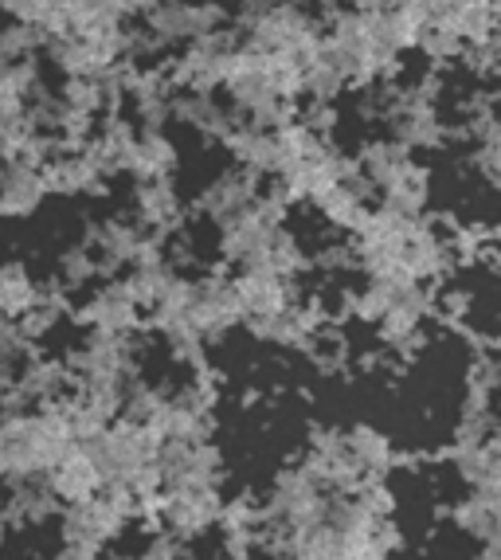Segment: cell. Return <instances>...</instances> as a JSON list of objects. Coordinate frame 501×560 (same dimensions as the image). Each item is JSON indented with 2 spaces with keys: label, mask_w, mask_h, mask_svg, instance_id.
<instances>
[{
  "label": "cell",
  "mask_w": 501,
  "mask_h": 560,
  "mask_svg": "<svg viewBox=\"0 0 501 560\" xmlns=\"http://www.w3.org/2000/svg\"><path fill=\"white\" fill-rule=\"evenodd\" d=\"M341 440L349 467L361 482H392L399 451L388 431H381L376 423H349V428H341Z\"/></svg>",
  "instance_id": "cell-4"
},
{
  "label": "cell",
  "mask_w": 501,
  "mask_h": 560,
  "mask_svg": "<svg viewBox=\"0 0 501 560\" xmlns=\"http://www.w3.org/2000/svg\"><path fill=\"white\" fill-rule=\"evenodd\" d=\"M74 447V431L59 408L20 411L0 420V478H44Z\"/></svg>",
  "instance_id": "cell-1"
},
{
  "label": "cell",
  "mask_w": 501,
  "mask_h": 560,
  "mask_svg": "<svg viewBox=\"0 0 501 560\" xmlns=\"http://www.w3.org/2000/svg\"><path fill=\"white\" fill-rule=\"evenodd\" d=\"M130 525H141V502L126 490H103L79 505H63L59 533L63 545H83V549H114L126 537Z\"/></svg>",
  "instance_id": "cell-2"
},
{
  "label": "cell",
  "mask_w": 501,
  "mask_h": 560,
  "mask_svg": "<svg viewBox=\"0 0 501 560\" xmlns=\"http://www.w3.org/2000/svg\"><path fill=\"white\" fill-rule=\"evenodd\" d=\"M9 517H4V510H0V549H4V541H9Z\"/></svg>",
  "instance_id": "cell-10"
},
{
  "label": "cell",
  "mask_w": 501,
  "mask_h": 560,
  "mask_svg": "<svg viewBox=\"0 0 501 560\" xmlns=\"http://www.w3.org/2000/svg\"><path fill=\"white\" fill-rule=\"evenodd\" d=\"M161 490H228L220 443H161Z\"/></svg>",
  "instance_id": "cell-3"
},
{
  "label": "cell",
  "mask_w": 501,
  "mask_h": 560,
  "mask_svg": "<svg viewBox=\"0 0 501 560\" xmlns=\"http://www.w3.org/2000/svg\"><path fill=\"white\" fill-rule=\"evenodd\" d=\"M44 478H47V486H51V494L63 505H79V502H86V498L103 494V475H98V467H94V458L86 455L83 443H74Z\"/></svg>",
  "instance_id": "cell-6"
},
{
  "label": "cell",
  "mask_w": 501,
  "mask_h": 560,
  "mask_svg": "<svg viewBox=\"0 0 501 560\" xmlns=\"http://www.w3.org/2000/svg\"><path fill=\"white\" fill-rule=\"evenodd\" d=\"M0 510H4L9 525L36 529V525L59 522L63 502L51 494L47 478H0Z\"/></svg>",
  "instance_id": "cell-5"
},
{
  "label": "cell",
  "mask_w": 501,
  "mask_h": 560,
  "mask_svg": "<svg viewBox=\"0 0 501 560\" xmlns=\"http://www.w3.org/2000/svg\"><path fill=\"white\" fill-rule=\"evenodd\" d=\"M188 549H193V545H180L177 537H168V533L145 529V541H141V549H133L130 557L133 560H185Z\"/></svg>",
  "instance_id": "cell-9"
},
{
  "label": "cell",
  "mask_w": 501,
  "mask_h": 560,
  "mask_svg": "<svg viewBox=\"0 0 501 560\" xmlns=\"http://www.w3.org/2000/svg\"><path fill=\"white\" fill-rule=\"evenodd\" d=\"M47 282H36V275L16 259H4L0 262V318L20 322L44 299Z\"/></svg>",
  "instance_id": "cell-8"
},
{
  "label": "cell",
  "mask_w": 501,
  "mask_h": 560,
  "mask_svg": "<svg viewBox=\"0 0 501 560\" xmlns=\"http://www.w3.org/2000/svg\"><path fill=\"white\" fill-rule=\"evenodd\" d=\"M446 517H451V525L463 529L470 541L482 545V549L501 541V505L486 502V498L470 494V490H463L455 502L446 505Z\"/></svg>",
  "instance_id": "cell-7"
}]
</instances>
